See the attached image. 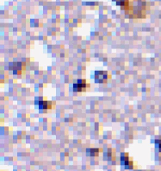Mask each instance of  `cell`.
<instances>
[{"mask_svg": "<svg viewBox=\"0 0 161 171\" xmlns=\"http://www.w3.org/2000/svg\"><path fill=\"white\" fill-rule=\"evenodd\" d=\"M87 88V83L85 80H79L77 83L73 85V91L75 93H80V92H85Z\"/></svg>", "mask_w": 161, "mask_h": 171, "instance_id": "obj_3", "label": "cell"}, {"mask_svg": "<svg viewBox=\"0 0 161 171\" xmlns=\"http://www.w3.org/2000/svg\"><path fill=\"white\" fill-rule=\"evenodd\" d=\"M99 152H100V149L98 148H91V149L86 150L87 156H98Z\"/></svg>", "mask_w": 161, "mask_h": 171, "instance_id": "obj_6", "label": "cell"}, {"mask_svg": "<svg viewBox=\"0 0 161 171\" xmlns=\"http://www.w3.org/2000/svg\"><path fill=\"white\" fill-rule=\"evenodd\" d=\"M109 77L110 75L107 71H96L94 74V81L98 84H106Z\"/></svg>", "mask_w": 161, "mask_h": 171, "instance_id": "obj_1", "label": "cell"}, {"mask_svg": "<svg viewBox=\"0 0 161 171\" xmlns=\"http://www.w3.org/2000/svg\"><path fill=\"white\" fill-rule=\"evenodd\" d=\"M39 108L43 110H48L52 108V102L47 101V100H40L39 101Z\"/></svg>", "mask_w": 161, "mask_h": 171, "instance_id": "obj_5", "label": "cell"}, {"mask_svg": "<svg viewBox=\"0 0 161 171\" xmlns=\"http://www.w3.org/2000/svg\"><path fill=\"white\" fill-rule=\"evenodd\" d=\"M155 144L159 149V151L161 153V139H156L155 140Z\"/></svg>", "mask_w": 161, "mask_h": 171, "instance_id": "obj_7", "label": "cell"}, {"mask_svg": "<svg viewBox=\"0 0 161 171\" xmlns=\"http://www.w3.org/2000/svg\"><path fill=\"white\" fill-rule=\"evenodd\" d=\"M121 164L123 165L126 169H134V163L129 159L127 153H122L121 156Z\"/></svg>", "mask_w": 161, "mask_h": 171, "instance_id": "obj_2", "label": "cell"}, {"mask_svg": "<svg viewBox=\"0 0 161 171\" xmlns=\"http://www.w3.org/2000/svg\"><path fill=\"white\" fill-rule=\"evenodd\" d=\"M10 69H12L13 73L21 74L23 70V65L22 62H14L10 66Z\"/></svg>", "mask_w": 161, "mask_h": 171, "instance_id": "obj_4", "label": "cell"}]
</instances>
